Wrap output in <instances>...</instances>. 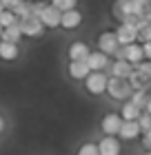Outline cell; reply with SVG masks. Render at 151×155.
I'll list each match as a JSON object with an SVG mask.
<instances>
[{
  "instance_id": "obj_16",
  "label": "cell",
  "mask_w": 151,
  "mask_h": 155,
  "mask_svg": "<svg viewBox=\"0 0 151 155\" xmlns=\"http://www.w3.org/2000/svg\"><path fill=\"white\" fill-rule=\"evenodd\" d=\"M140 113H142V111L138 109V107H133V104L131 102H125V104H122V109H120V117H122V122H136V120H138L140 117Z\"/></svg>"
},
{
  "instance_id": "obj_19",
  "label": "cell",
  "mask_w": 151,
  "mask_h": 155,
  "mask_svg": "<svg viewBox=\"0 0 151 155\" xmlns=\"http://www.w3.org/2000/svg\"><path fill=\"white\" fill-rule=\"evenodd\" d=\"M149 91H133L131 93V97H129V102L133 104V107H138L140 111H145V107H147V102H149Z\"/></svg>"
},
{
  "instance_id": "obj_17",
  "label": "cell",
  "mask_w": 151,
  "mask_h": 155,
  "mask_svg": "<svg viewBox=\"0 0 151 155\" xmlns=\"http://www.w3.org/2000/svg\"><path fill=\"white\" fill-rule=\"evenodd\" d=\"M16 58H18V45H11V42H0V60L13 62Z\"/></svg>"
},
{
  "instance_id": "obj_14",
  "label": "cell",
  "mask_w": 151,
  "mask_h": 155,
  "mask_svg": "<svg viewBox=\"0 0 151 155\" xmlns=\"http://www.w3.org/2000/svg\"><path fill=\"white\" fill-rule=\"evenodd\" d=\"M125 60H127L131 67L140 64V62L145 60V53H142V45H138V42H133V45H127V55H125Z\"/></svg>"
},
{
  "instance_id": "obj_34",
  "label": "cell",
  "mask_w": 151,
  "mask_h": 155,
  "mask_svg": "<svg viewBox=\"0 0 151 155\" xmlns=\"http://www.w3.org/2000/svg\"><path fill=\"white\" fill-rule=\"evenodd\" d=\"M2 31H5V29H2V27H0V38H2Z\"/></svg>"
},
{
  "instance_id": "obj_7",
  "label": "cell",
  "mask_w": 151,
  "mask_h": 155,
  "mask_svg": "<svg viewBox=\"0 0 151 155\" xmlns=\"http://www.w3.org/2000/svg\"><path fill=\"white\" fill-rule=\"evenodd\" d=\"M120 126H122V117H120L118 113H107V115L102 117V122H100L102 133H105V135H111V137L118 135Z\"/></svg>"
},
{
  "instance_id": "obj_27",
  "label": "cell",
  "mask_w": 151,
  "mask_h": 155,
  "mask_svg": "<svg viewBox=\"0 0 151 155\" xmlns=\"http://www.w3.org/2000/svg\"><path fill=\"white\" fill-rule=\"evenodd\" d=\"M20 2H22V0H2V7H5L7 11H13Z\"/></svg>"
},
{
  "instance_id": "obj_10",
  "label": "cell",
  "mask_w": 151,
  "mask_h": 155,
  "mask_svg": "<svg viewBox=\"0 0 151 155\" xmlns=\"http://www.w3.org/2000/svg\"><path fill=\"white\" fill-rule=\"evenodd\" d=\"M80 25H82V13L78 9L62 11V16H60V27L62 29H78Z\"/></svg>"
},
{
  "instance_id": "obj_21",
  "label": "cell",
  "mask_w": 151,
  "mask_h": 155,
  "mask_svg": "<svg viewBox=\"0 0 151 155\" xmlns=\"http://www.w3.org/2000/svg\"><path fill=\"white\" fill-rule=\"evenodd\" d=\"M76 5H78V0H51V7H56L60 13H62V11L76 9Z\"/></svg>"
},
{
  "instance_id": "obj_11",
  "label": "cell",
  "mask_w": 151,
  "mask_h": 155,
  "mask_svg": "<svg viewBox=\"0 0 151 155\" xmlns=\"http://www.w3.org/2000/svg\"><path fill=\"white\" fill-rule=\"evenodd\" d=\"M89 53H91V49L87 47V42H82V40L71 42V47H69V60H71V62L87 60V55H89Z\"/></svg>"
},
{
  "instance_id": "obj_20",
  "label": "cell",
  "mask_w": 151,
  "mask_h": 155,
  "mask_svg": "<svg viewBox=\"0 0 151 155\" xmlns=\"http://www.w3.org/2000/svg\"><path fill=\"white\" fill-rule=\"evenodd\" d=\"M31 11H33V2H29V0H22V2H20V5H18L11 13H13V16H16L18 20H25V18L33 16Z\"/></svg>"
},
{
  "instance_id": "obj_15",
  "label": "cell",
  "mask_w": 151,
  "mask_h": 155,
  "mask_svg": "<svg viewBox=\"0 0 151 155\" xmlns=\"http://www.w3.org/2000/svg\"><path fill=\"white\" fill-rule=\"evenodd\" d=\"M91 71H89V67H87V62L84 60H78V62H71L69 64V75L74 78V80H84Z\"/></svg>"
},
{
  "instance_id": "obj_3",
  "label": "cell",
  "mask_w": 151,
  "mask_h": 155,
  "mask_svg": "<svg viewBox=\"0 0 151 155\" xmlns=\"http://www.w3.org/2000/svg\"><path fill=\"white\" fill-rule=\"evenodd\" d=\"M60 16H62V13L56 9V7L45 5V9H42L36 18L40 20V25L45 27V29H56V27H60Z\"/></svg>"
},
{
  "instance_id": "obj_22",
  "label": "cell",
  "mask_w": 151,
  "mask_h": 155,
  "mask_svg": "<svg viewBox=\"0 0 151 155\" xmlns=\"http://www.w3.org/2000/svg\"><path fill=\"white\" fill-rule=\"evenodd\" d=\"M18 22V18L16 16H13V13L11 11H2V13H0V27H2V29H7V27H11V25H16Z\"/></svg>"
},
{
  "instance_id": "obj_31",
  "label": "cell",
  "mask_w": 151,
  "mask_h": 155,
  "mask_svg": "<svg viewBox=\"0 0 151 155\" xmlns=\"http://www.w3.org/2000/svg\"><path fill=\"white\" fill-rule=\"evenodd\" d=\"M145 111H147V113L151 115V95H149V102H147V107H145Z\"/></svg>"
},
{
  "instance_id": "obj_4",
  "label": "cell",
  "mask_w": 151,
  "mask_h": 155,
  "mask_svg": "<svg viewBox=\"0 0 151 155\" xmlns=\"http://www.w3.org/2000/svg\"><path fill=\"white\" fill-rule=\"evenodd\" d=\"M18 27H20V31H22V36H29V38H40L42 33H45V27L40 25V20L36 16L18 20Z\"/></svg>"
},
{
  "instance_id": "obj_5",
  "label": "cell",
  "mask_w": 151,
  "mask_h": 155,
  "mask_svg": "<svg viewBox=\"0 0 151 155\" xmlns=\"http://www.w3.org/2000/svg\"><path fill=\"white\" fill-rule=\"evenodd\" d=\"M118 47L120 45H118V38H116V33H113V31H105V33H100V36H98V51L100 53L113 55Z\"/></svg>"
},
{
  "instance_id": "obj_29",
  "label": "cell",
  "mask_w": 151,
  "mask_h": 155,
  "mask_svg": "<svg viewBox=\"0 0 151 155\" xmlns=\"http://www.w3.org/2000/svg\"><path fill=\"white\" fill-rule=\"evenodd\" d=\"M113 55H116V60H125V55H127V47H118Z\"/></svg>"
},
{
  "instance_id": "obj_8",
  "label": "cell",
  "mask_w": 151,
  "mask_h": 155,
  "mask_svg": "<svg viewBox=\"0 0 151 155\" xmlns=\"http://www.w3.org/2000/svg\"><path fill=\"white\" fill-rule=\"evenodd\" d=\"M96 146H98V153L100 155H120V151H122L120 140L118 137H111V135H105Z\"/></svg>"
},
{
  "instance_id": "obj_9",
  "label": "cell",
  "mask_w": 151,
  "mask_h": 155,
  "mask_svg": "<svg viewBox=\"0 0 151 155\" xmlns=\"http://www.w3.org/2000/svg\"><path fill=\"white\" fill-rule=\"evenodd\" d=\"M84 62H87L89 71H105V69L111 64V62H109V55H105V53H100V51H91Z\"/></svg>"
},
{
  "instance_id": "obj_35",
  "label": "cell",
  "mask_w": 151,
  "mask_h": 155,
  "mask_svg": "<svg viewBox=\"0 0 151 155\" xmlns=\"http://www.w3.org/2000/svg\"><path fill=\"white\" fill-rule=\"evenodd\" d=\"M145 155H151V151H147V153H145Z\"/></svg>"
},
{
  "instance_id": "obj_28",
  "label": "cell",
  "mask_w": 151,
  "mask_h": 155,
  "mask_svg": "<svg viewBox=\"0 0 151 155\" xmlns=\"http://www.w3.org/2000/svg\"><path fill=\"white\" fill-rule=\"evenodd\" d=\"M142 53H145V60L151 62V42H145V45H142Z\"/></svg>"
},
{
  "instance_id": "obj_30",
  "label": "cell",
  "mask_w": 151,
  "mask_h": 155,
  "mask_svg": "<svg viewBox=\"0 0 151 155\" xmlns=\"http://www.w3.org/2000/svg\"><path fill=\"white\" fill-rule=\"evenodd\" d=\"M142 144L147 146V151H151V131H147L145 135H142Z\"/></svg>"
},
{
  "instance_id": "obj_6",
  "label": "cell",
  "mask_w": 151,
  "mask_h": 155,
  "mask_svg": "<svg viewBox=\"0 0 151 155\" xmlns=\"http://www.w3.org/2000/svg\"><path fill=\"white\" fill-rule=\"evenodd\" d=\"M116 38H118V45L120 47H127V45H133L136 40H138V29L131 25H125V22H120V27L116 31Z\"/></svg>"
},
{
  "instance_id": "obj_13",
  "label": "cell",
  "mask_w": 151,
  "mask_h": 155,
  "mask_svg": "<svg viewBox=\"0 0 151 155\" xmlns=\"http://www.w3.org/2000/svg\"><path fill=\"white\" fill-rule=\"evenodd\" d=\"M140 135H142V133H140L138 122H122L120 131H118V137L120 140H127V142H131V140L140 137Z\"/></svg>"
},
{
  "instance_id": "obj_2",
  "label": "cell",
  "mask_w": 151,
  "mask_h": 155,
  "mask_svg": "<svg viewBox=\"0 0 151 155\" xmlns=\"http://www.w3.org/2000/svg\"><path fill=\"white\" fill-rule=\"evenodd\" d=\"M107 73L105 71H91L87 78H84V87L91 95H102L107 91Z\"/></svg>"
},
{
  "instance_id": "obj_26",
  "label": "cell",
  "mask_w": 151,
  "mask_h": 155,
  "mask_svg": "<svg viewBox=\"0 0 151 155\" xmlns=\"http://www.w3.org/2000/svg\"><path fill=\"white\" fill-rule=\"evenodd\" d=\"M133 69H136V71H138V73H142V75H145L147 80L151 82V62H149V60H142L140 64H136Z\"/></svg>"
},
{
  "instance_id": "obj_24",
  "label": "cell",
  "mask_w": 151,
  "mask_h": 155,
  "mask_svg": "<svg viewBox=\"0 0 151 155\" xmlns=\"http://www.w3.org/2000/svg\"><path fill=\"white\" fill-rule=\"evenodd\" d=\"M78 155H100V153H98V146L93 142H84V144H80V149H78Z\"/></svg>"
},
{
  "instance_id": "obj_23",
  "label": "cell",
  "mask_w": 151,
  "mask_h": 155,
  "mask_svg": "<svg viewBox=\"0 0 151 155\" xmlns=\"http://www.w3.org/2000/svg\"><path fill=\"white\" fill-rule=\"evenodd\" d=\"M138 122V126H140V133H147V131H151V115L147 113V111H142L140 113V117L136 120Z\"/></svg>"
},
{
  "instance_id": "obj_12",
  "label": "cell",
  "mask_w": 151,
  "mask_h": 155,
  "mask_svg": "<svg viewBox=\"0 0 151 155\" xmlns=\"http://www.w3.org/2000/svg\"><path fill=\"white\" fill-rule=\"evenodd\" d=\"M111 75L113 78H120V80H129V75L133 73V67L129 64L127 60H116V62H111Z\"/></svg>"
},
{
  "instance_id": "obj_33",
  "label": "cell",
  "mask_w": 151,
  "mask_h": 155,
  "mask_svg": "<svg viewBox=\"0 0 151 155\" xmlns=\"http://www.w3.org/2000/svg\"><path fill=\"white\" fill-rule=\"evenodd\" d=\"M5 11V7H2V0H0V13H2Z\"/></svg>"
},
{
  "instance_id": "obj_1",
  "label": "cell",
  "mask_w": 151,
  "mask_h": 155,
  "mask_svg": "<svg viewBox=\"0 0 151 155\" xmlns=\"http://www.w3.org/2000/svg\"><path fill=\"white\" fill-rule=\"evenodd\" d=\"M107 93H109L113 100H129L131 97V93H133V89L129 87V82L127 80H120V78H109L107 80Z\"/></svg>"
},
{
  "instance_id": "obj_18",
  "label": "cell",
  "mask_w": 151,
  "mask_h": 155,
  "mask_svg": "<svg viewBox=\"0 0 151 155\" xmlns=\"http://www.w3.org/2000/svg\"><path fill=\"white\" fill-rule=\"evenodd\" d=\"M20 38H22V31H20L18 22H16V25H11V27H7V29L2 31V42H11V45H18Z\"/></svg>"
},
{
  "instance_id": "obj_25",
  "label": "cell",
  "mask_w": 151,
  "mask_h": 155,
  "mask_svg": "<svg viewBox=\"0 0 151 155\" xmlns=\"http://www.w3.org/2000/svg\"><path fill=\"white\" fill-rule=\"evenodd\" d=\"M138 40L142 42V45H145V42H151V25L149 22H145L138 29Z\"/></svg>"
},
{
  "instance_id": "obj_32",
  "label": "cell",
  "mask_w": 151,
  "mask_h": 155,
  "mask_svg": "<svg viewBox=\"0 0 151 155\" xmlns=\"http://www.w3.org/2000/svg\"><path fill=\"white\" fill-rule=\"evenodd\" d=\"M2 131H5V117L0 115V133H2Z\"/></svg>"
}]
</instances>
